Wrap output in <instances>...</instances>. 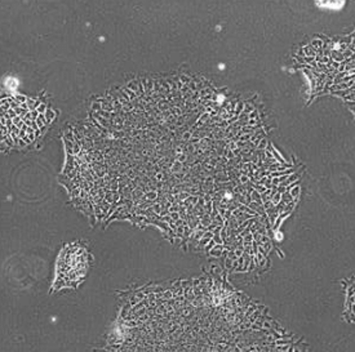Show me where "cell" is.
Listing matches in <instances>:
<instances>
[{
  "label": "cell",
  "instance_id": "6da1fadb",
  "mask_svg": "<svg viewBox=\"0 0 355 352\" xmlns=\"http://www.w3.org/2000/svg\"><path fill=\"white\" fill-rule=\"evenodd\" d=\"M87 269V253L83 248L73 247L64 252L62 258L60 260L58 272L64 275L67 280H76L85 274Z\"/></svg>",
  "mask_w": 355,
  "mask_h": 352
}]
</instances>
